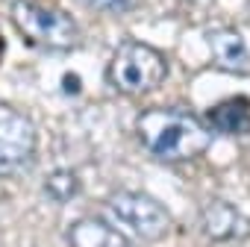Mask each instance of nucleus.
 <instances>
[{
  "mask_svg": "<svg viewBox=\"0 0 250 247\" xmlns=\"http://www.w3.org/2000/svg\"><path fill=\"white\" fill-rule=\"evenodd\" d=\"M136 133L145 150L162 162H188L209 150L212 133L209 127L186 109L156 106L139 115Z\"/></svg>",
  "mask_w": 250,
  "mask_h": 247,
  "instance_id": "obj_1",
  "label": "nucleus"
},
{
  "mask_svg": "<svg viewBox=\"0 0 250 247\" xmlns=\"http://www.w3.org/2000/svg\"><path fill=\"white\" fill-rule=\"evenodd\" d=\"M9 18L15 30L24 36V41L33 47L50 53H68L80 44V27L62 9L36 3V0H15L9 6Z\"/></svg>",
  "mask_w": 250,
  "mask_h": 247,
  "instance_id": "obj_2",
  "label": "nucleus"
},
{
  "mask_svg": "<svg viewBox=\"0 0 250 247\" xmlns=\"http://www.w3.org/2000/svg\"><path fill=\"white\" fill-rule=\"evenodd\" d=\"M165 77H168L165 56L156 47L136 41V39L121 41L106 68V80L112 82V88L121 94H130V97L150 94L153 88L162 85Z\"/></svg>",
  "mask_w": 250,
  "mask_h": 247,
  "instance_id": "obj_3",
  "label": "nucleus"
},
{
  "mask_svg": "<svg viewBox=\"0 0 250 247\" xmlns=\"http://www.w3.org/2000/svg\"><path fill=\"white\" fill-rule=\"evenodd\" d=\"M106 209L115 224L130 229V235H136L139 241H156L171 229L168 206L145 191H118L109 197Z\"/></svg>",
  "mask_w": 250,
  "mask_h": 247,
  "instance_id": "obj_4",
  "label": "nucleus"
},
{
  "mask_svg": "<svg viewBox=\"0 0 250 247\" xmlns=\"http://www.w3.org/2000/svg\"><path fill=\"white\" fill-rule=\"evenodd\" d=\"M36 144H39V136L33 121L21 109L0 103V177L21 171L33 159Z\"/></svg>",
  "mask_w": 250,
  "mask_h": 247,
  "instance_id": "obj_5",
  "label": "nucleus"
},
{
  "mask_svg": "<svg viewBox=\"0 0 250 247\" xmlns=\"http://www.w3.org/2000/svg\"><path fill=\"white\" fill-rule=\"evenodd\" d=\"M206 44H209L212 62L221 71L235 74V77L250 74V50H247V41L241 39L238 30H232V27H215V30L206 33Z\"/></svg>",
  "mask_w": 250,
  "mask_h": 247,
  "instance_id": "obj_6",
  "label": "nucleus"
},
{
  "mask_svg": "<svg viewBox=\"0 0 250 247\" xmlns=\"http://www.w3.org/2000/svg\"><path fill=\"white\" fill-rule=\"evenodd\" d=\"M203 124L209 127V133H221V136H250V97L232 94V97L209 106Z\"/></svg>",
  "mask_w": 250,
  "mask_h": 247,
  "instance_id": "obj_7",
  "label": "nucleus"
},
{
  "mask_svg": "<svg viewBox=\"0 0 250 247\" xmlns=\"http://www.w3.org/2000/svg\"><path fill=\"white\" fill-rule=\"evenodd\" d=\"M68 244L71 247H133L115 224L106 218H80L68 226Z\"/></svg>",
  "mask_w": 250,
  "mask_h": 247,
  "instance_id": "obj_8",
  "label": "nucleus"
},
{
  "mask_svg": "<svg viewBox=\"0 0 250 247\" xmlns=\"http://www.w3.org/2000/svg\"><path fill=\"white\" fill-rule=\"evenodd\" d=\"M200 226L209 238L215 241H227V238H235L238 232H244V218L241 212L227 203V200H212L203 206V215H200Z\"/></svg>",
  "mask_w": 250,
  "mask_h": 247,
  "instance_id": "obj_9",
  "label": "nucleus"
},
{
  "mask_svg": "<svg viewBox=\"0 0 250 247\" xmlns=\"http://www.w3.org/2000/svg\"><path fill=\"white\" fill-rule=\"evenodd\" d=\"M77 191H80V180L71 168H56L44 177V194L53 203H68L77 197Z\"/></svg>",
  "mask_w": 250,
  "mask_h": 247,
  "instance_id": "obj_10",
  "label": "nucleus"
},
{
  "mask_svg": "<svg viewBox=\"0 0 250 247\" xmlns=\"http://www.w3.org/2000/svg\"><path fill=\"white\" fill-rule=\"evenodd\" d=\"M85 3L97 12H127V9H133L136 0H85Z\"/></svg>",
  "mask_w": 250,
  "mask_h": 247,
  "instance_id": "obj_11",
  "label": "nucleus"
}]
</instances>
